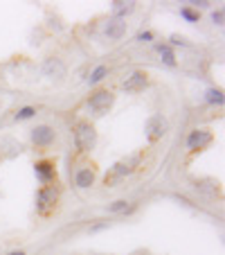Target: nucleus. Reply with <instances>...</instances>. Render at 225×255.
Returning a JSON list of instances; mask_svg holds the SVG:
<instances>
[{
	"instance_id": "nucleus-1",
	"label": "nucleus",
	"mask_w": 225,
	"mask_h": 255,
	"mask_svg": "<svg viewBox=\"0 0 225 255\" xmlns=\"http://www.w3.org/2000/svg\"><path fill=\"white\" fill-rule=\"evenodd\" d=\"M142 158H144L142 151H135V154H129V156H124V158L117 160L104 178L106 188H115V185H120L126 176H131L133 172H138V167L142 165Z\"/></svg>"
},
{
	"instance_id": "nucleus-2",
	"label": "nucleus",
	"mask_w": 225,
	"mask_h": 255,
	"mask_svg": "<svg viewBox=\"0 0 225 255\" xmlns=\"http://www.w3.org/2000/svg\"><path fill=\"white\" fill-rule=\"evenodd\" d=\"M97 140H99V133H97V127L90 120L75 122V127H72V142H75V149L79 154H90L97 147Z\"/></svg>"
},
{
	"instance_id": "nucleus-3",
	"label": "nucleus",
	"mask_w": 225,
	"mask_h": 255,
	"mask_svg": "<svg viewBox=\"0 0 225 255\" xmlns=\"http://www.w3.org/2000/svg\"><path fill=\"white\" fill-rule=\"evenodd\" d=\"M59 201H61V188H59V183L41 185L36 190V197H34V210H36L39 217H50L59 208Z\"/></svg>"
},
{
	"instance_id": "nucleus-4",
	"label": "nucleus",
	"mask_w": 225,
	"mask_h": 255,
	"mask_svg": "<svg viewBox=\"0 0 225 255\" xmlns=\"http://www.w3.org/2000/svg\"><path fill=\"white\" fill-rule=\"evenodd\" d=\"M115 100H117V95L113 91H108V88H97L95 93L88 95L86 106H88V111H90L92 118H101L115 106Z\"/></svg>"
},
{
	"instance_id": "nucleus-5",
	"label": "nucleus",
	"mask_w": 225,
	"mask_h": 255,
	"mask_svg": "<svg viewBox=\"0 0 225 255\" xmlns=\"http://www.w3.org/2000/svg\"><path fill=\"white\" fill-rule=\"evenodd\" d=\"M54 142H57V129L52 125H36L29 129V144L36 149L45 151L54 147Z\"/></svg>"
},
{
	"instance_id": "nucleus-6",
	"label": "nucleus",
	"mask_w": 225,
	"mask_h": 255,
	"mask_svg": "<svg viewBox=\"0 0 225 255\" xmlns=\"http://www.w3.org/2000/svg\"><path fill=\"white\" fill-rule=\"evenodd\" d=\"M169 131V122L162 113H153V116H149L147 122H144V138H147L149 144H155L167 135Z\"/></svg>"
},
{
	"instance_id": "nucleus-7",
	"label": "nucleus",
	"mask_w": 225,
	"mask_h": 255,
	"mask_svg": "<svg viewBox=\"0 0 225 255\" xmlns=\"http://www.w3.org/2000/svg\"><path fill=\"white\" fill-rule=\"evenodd\" d=\"M34 167V176L39 181L41 185H52L59 183V167H57V160L54 158H41L32 165Z\"/></svg>"
},
{
	"instance_id": "nucleus-8",
	"label": "nucleus",
	"mask_w": 225,
	"mask_h": 255,
	"mask_svg": "<svg viewBox=\"0 0 225 255\" xmlns=\"http://www.w3.org/2000/svg\"><path fill=\"white\" fill-rule=\"evenodd\" d=\"M212 142H214V133H212L210 129H205V127H196V129H192L189 133H187L185 147H187V151L196 154V151L207 149Z\"/></svg>"
},
{
	"instance_id": "nucleus-9",
	"label": "nucleus",
	"mask_w": 225,
	"mask_h": 255,
	"mask_svg": "<svg viewBox=\"0 0 225 255\" xmlns=\"http://www.w3.org/2000/svg\"><path fill=\"white\" fill-rule=\"evenodd\" d=\"M41 72H43V77L48 79V82L61 84L63 79L68 77V66L61 57H48L41 63Z\"/></svg>"
},
{
	"instance_id": "nucleus-10",
	"label": "nucleus",
	"mask_w": 225,
	"mask_h": 255,
	"mask_svg": "<svg viewBox=\"0 0 225 255\" xmlns=\"http://www.w3.org/2000/svg\"><path fill=\"white\" fill-rule=\"evenodd\" d=\"M147 88H149V72H144V70H133L129 77L122 82V91L131 93V95L142 93V91H147Z\"/></svg>"
},
{
	"instance_id": "nucleus-11",
	"label": "nucleus",
	"mask_w": 225,
	"mask_h": 255,
	"mask_svg": "<svg viewBox=\"0 0 225 255\" xmlns=\"http://www.w3.org/2000/svg\"><path fill=\"white\" fill-rule=\"evenodd\" d=\"M97 183V167L95 165H81L75 172V188L77 190H90Z\"/></svg>"
},
{
	"instance_id": "nucleus-12",
	"label": "nucleus",
	"mask_w": 225,
	"mask_h": 255,
	"mask_svg": "<svg viewBox=\"0 0 225 255\" xmlns=\"http://www.w3.org/2000/svg\"><path fill=\"white\" fill-rule=\"evenodd\" d=\"M23 151H25L23 142L16 140L14 135H2V138H0V158L11 160V158H16V156H20Z\"/></svg>"
},
{
	"instance_id": "nucleus-13",
	"label": "nucleus",
	"mask_w": 225,
	"mask_h": 255,
	"mask_svg": "<svg viewBox=\"0 0 225 255\" xmlns=\"http://www.w3.org/2000/svg\"><path fill=\"white\" fill-rule=\"evenodd\" d=\"M126 32H129V23H126V20L108 18V23L104 25V34H106V39L113 41V43H117V41L124 39Z\"/></svg>"
},
{
	"instance_id": "nucleus-14",
	"label": "nucleus",
	"mask_w": 225,
	"mask_h": 255,
	"mask_svg": "<svg viewBox=\"0 0 225 255\" xmlns=\"http://www.w3.org/2000/svg\"><path fill=\"white\" fill-rule=\"evenodd\" d=\"M135 9H138V2L133 0H115V2H110V18L126 20Z\"/></svg>"
},
{
	"instance_id": "nucleus-15",
	"label": "nucleus",
	"mask_w": 225,
	"mask_h": 255,
	"mask_svg": "<svg viewBox=\"0 0 225 255\" xmlns=\"http://www.w3.org/2000/svg\"><path fill=\"white\" fill-rule=\"evenodd\" d=\"M138 210V203L133 201H126V199H117V201H110L108 206H106V212L108 215H133V212Z\"/></svg>"
},
{
	"instance_id": "nucleus-16",
	"label": "nucleus",
	"mask_w": 225,
	"mask_h": 255,
	"mask_svg": "<svg viewBox=\"0 0 225 255\" xmlns=\"http://www.w3.org/2000/svg\"><path fill=\"white\" fill-rule=\"evenodd\" d=\"M155 52H158L160 61H162L164 66H169V68H176V66H178L176 50H173L171 45L167 43V41H162V43H158V45H155Z\"/></svg>"
},
{
	"instance_id": "nucleus-17",
	"label": "nucleus",
	"mask_w": 225,
	"mask_h": 255,
	"mask_svg": "<svg viewBox=\"0 0 225 255\" xmlns=\"http://www.w3.org/2000/svg\"><path fill=\"white\" fill-rule=\"evenodd\" d=\"M196 190L210 199H216L221 194V188L214 178H196Z\"/></svg>"
},
{
	"instance_id": "nucleus-18",
	"label": "nucleus",
	"mask_w": 225,
	"mask_h": 255,
	"mask_svg": "<svg viewBox=\"0 0 225 255\" xmlns=\"http://www.w3.org/2000/svg\"><path fill=\"white\" fill-rule=\"evenodd\" d=\"M203 102H205L207 106H214V109H223L225 95L221 88H207V91L203 93Z\"/></svg>"
},
{
	"instance_id": "nucleus-19",
	"label": "nucleus",
	"mask_w": 225,
	"mask_h": 255,
	"mask_svg": "<svg viewBox=\"0 0 225 255\" xmlns=\"http://www.w3.org/2000/svg\"><path fill=\"white\" fill-rule=\"evenodd\" d=\"M108 75H110V68L104 66V63H99V66H95V68L90 70V75H88L86 82H88V86H99V84L104 82Z\"/></svg>"
},
{
	"instance_id": "nucleus-20",
	"label": "nucleus",
	"mask_w": 225,
	"mask_h": 255,
	"mask_svg": "<svg viewBox=\"0 0 225 255\" xmlns=\"http://www.w3.org/2000/svg\"><path fill=\"white\" fill-rule=\"evenodd\" d=\"M39 106H34V104H25V106H20L18 111L11 116V120L14 122H27V120H32V118H36L39 116Z\"/></svg>"
},
{
	"instance_id": "nucleus-21",
	"label": "nucleus",
	"mask_w": 225,
	"mask_h": 255,
	"mask_svg": "<svg viewBox=\"0 0 225 255\" xmlns=\"http://www.w3.org/2000/svg\"><path fill=\"white\" fill-rule=\"evenodd\" d=\"M180 18L185 20V23L194 25V23L201 20V11H196L194 7H189V5H185V7H180Z\"/></svg>"
},
{
	"instance_id": "nucleus-22",
	"label": "nucleus",
	"mask_w": 225,
	"mask_h": 255,
	"mask_svg": "<svg viewBox=\"0 0 225 255\" xmlns=\"http://www.w3.org/2000/svg\"><path fill=\"white\" fill-rule=\"evenodd\" d=\"M171 48H189V39L187 36H182V34H178V32H173V34H169V41H167Z\"/></svg>"
},
{
	"instance_id": "nucleus-23",
	"label": "nucleus",
	"mask_w": 225,
	"mask_h": 255,
	"mask_svg": "<svg viewBox=\"0 0 225 255\" xmlns=\"http://www.w3.org/2000/svg\"><path fill=\"white\" fill-rule=\"evenodd\" d=\"M135 41H138V43H151V41H155V32H151V29H140V32L135 34Z\"/></svg>"
},
{
	"instance_id": "nucleus-24",
	"label": "nucleus",
	"mask_w": 225,
	"mask_h": 255,
	"mask_svg": "<svg viewBox=\"0 0 225 255\" xmlns=\"http://www.w3.org/2000/svg\"><path fill=\"white\" fill-rule=\"evenodd\" d=\"M210 18H212V23H214L216 27H221V25L225 23V11H223V9H214Z\"/></svg>"
},
{
	"instance_id": "nucleus-25",
	"label": "nucleus",
	"mask_w": 225,
	"mask_h": 255,
	"mask_svg": "<svg viewBox=\"0 0 225 255\" xmlns=\"http://www.w3.org/2000/svg\"><path fill=\"white\" fill-rule=\"evenodd\" d=\"M187 5L194 7L196 11H201V9H210L212 2H210V0H192V2H187Z\"/></svg>"
},
{
	"instance_id": "nucleus-26",
	"label": "nucleus",
	"mask_w": 225,
	"mask_h": 255,
	"mask_svg": "<svg viewBox=\"0 0 225 255\" xmlns=\"http://www.w3.org/2000/svg\"><path fill=\"white\" fill-rule=\"evenodd\" d=\"M104 228H108V222L95 224V226H90V228H88V231H90V233H99V231H104Z\"/></svg>"
},
{
	"instance_id": "nucleus-27",
	"label": "nucleus",
	"mask_w": 225,
	"mask_h": 255,
	"mask_svg": "<svg viewBox=\"0 0 225 255\" xmlns=\"http://www.w3.org/2000/svg\"><path fill=\"white\" fill-rule=\"evenodd\" d=\"M5 255H27L23 249H14V251H9V253H5Z\"/></svg>"
},
{
	"instance_id": "nucleus-28",
	"label": "nucleus",
	"mask_w": 225,
	"mask_h": 255,
	"mask_svg": "<svg viewBox=\"0 0 225 255\" xmlns=\"http://www.w3.org/2000/svg\"><path fill=\"white\" fill-rule=\"evenodd\" d=\"M0 165H2V158H0Z\"/></svg>"
},
{
	"instance_id": "nucleus-29",
	"label": "nucleus",
	"mask_w": 225,
	"mask_h": 255,
	"mask_svg": "<svg viewBox=\"0 0 225 255\" xmlns=\"http://www.w3.org/2000/svg\"><path fill=\"white\" fill-rule=\"evenodd\" d=\"M0 255H2V249H0Z\"/></svg>"
}]
</instances>
